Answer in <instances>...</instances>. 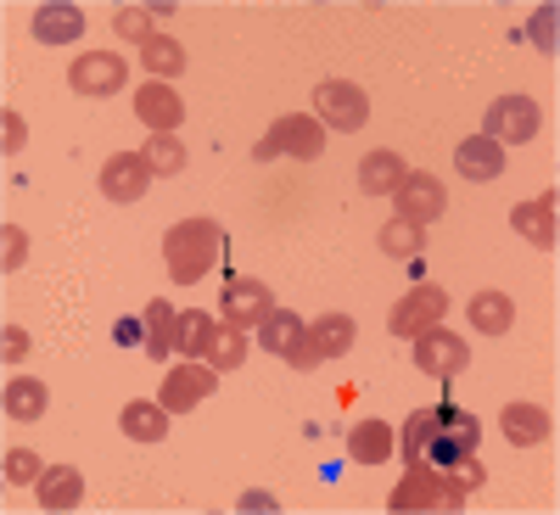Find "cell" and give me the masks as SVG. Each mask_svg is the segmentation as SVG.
I'll return each mask as SVG.
<instances>
[{
	"label": "cell",
	"instance_id": "obj_1",
	"mask_svg": "<svg viewBox=\"0 0 560 515\" xmlns=\"http://www.w3.org/2000/svg\"><path fill=\"white\" fill-rule=\"evenodd\" d=\"M477 437H482L477 414L443 398V403L415 409V414L404 420L398 448H404V459H409V465H420V471H438V477H443L448 465H459L465 454H477Z\"/></svg>",
	"mask_w": 560,
	"mask_h": 515
},
{
	"label": "cell",
	"instance_id": "obj_2",
	"mask_svg": "<svg viewBox=\"0 0 560 515\" xmlns=\"http://www.w3.org/2000/svg\"><path fill=\"white\" fill-rule=\"evenodd\" d=\"M219 247H224V230L213 219H179L168 236H163L168 274L179 280V286H191V280H202L219 264Z\"/></svg>",
	"mask_w": 560,
	"mask_h": 515
},
{
	"label": "cell",
	"instance_id": "obj_3",
	"mask_svg": "<svg viewBox=\"0 0 560 515\" xmlns=\"http://www.w3.org/2000/svg\"><path fill=\"white\" fill-rule=\"evenodd\" d=\"M275 152L303 157V163H308V157H319V152H325V124H319V118H303V113H287L280 124H269V134L253 147V157H258V163H269Z\"/></svg>",
	"mask_w": 560,
	"mask_h": 515
},
{
	"label": "cell",
	"instance_id": "obj_4",
	"mask_svg": "<svg viewBox=\"0 0 560 515\" xmlns=\"http://www.w3.org/2000/svg\"><path fill=\"white\" fill-rule=\"evenodd\" d=\"M264 348L280 359V364H292V370H314L325 353L314 348V337H308V325L292 314V308H275L269 319H264Z\"/></svg>",
	"mask_w": 560,
	"mask_h": 515
},
{
	"label": "cell",
	"instance_id": "obj_5",
	"mask_svg": "<svg viewBox=\"0 0 560 515\" xmlns=\"http://www.w3.org/2000/svg\"><path fill=\"white\" fill-rule=\"evenodd\" d=\"M314 118L353 134V129L370 124V96L359 84H348V79H325V84H314Z\"/></svg>",
	"mask_w": 560,
	"mask_h": 515
},
{
	"label": "cell",
	"instance_id": "obj_6",
	"mask_svg": "<svg viewBox=\"0 0 560 515\" xmlns=\"http://www.w3.org/2000/svg\"><path fill=\"white\" fill-rule=\"evenodd\" d=\"M443 314H448V292H443V286H415L404 303H393L387 331H393V337H404V342H415L420 331L443 325Z\"/></svg>",
	"mask_w": 560,
	"mask_h": 515
},
{
	"label": "cell",
	"instance_id": "obj_7",
	"mask_svg": "<svg viewBox=\"0 0 560 515\" xmlns=\"http://www.w3.org/2000/svg\"><path fill=\"white\" fill-rule=\"evenodd\" d=\"M465 364H471V348H465L454 331H443V325H432V331H420V337H415V370H420V376L454 382Z\"/></svg>",
	"mask_w": 560,
	"mask_h": 515
},
{
	"label": "cell",
	"instance_id": "obj_8",
	"mask_svg": "<svg viewBox=\"0 0 560 515\" xmlns=\"http://www.w3.org/2000/svg\"><path fill=\"white\" fill-rule=\"evenodd\" d=\"M488 129V140H499V147H522V140H533L538 134V124H544V113H538V102H527V96H499L493 107H488V118H482Z\"/></svg>",
	"mask_w": 560,
	"mask_h": 515
},
{
	"label": "cell",
	"instance_id": "obj_9",
	"mask_svg": "<svg viewBox=\"0 0 560 515\" xmlns=\"http://www.w3.org/2000/svg\"><path fill=\"white\" fill-rule=\"evenodd\" d=\"M147 185H152L147 152H113L102 163V197L107 202H140V197H147Z\"/></svg>",
	"mask_w": 560,
	"mask_h": 515
},
{
	"label": "cell",
	"instance_id": "obj_10",
	"mask_svg": "<svg viewBox=\"0 0 560 515\" xmlns=\"http://www.w3.org/2000/svg\"><path fill=\"white\" fill-rule=\"evenodd\" d=\"M224 325H236V331H247V325H264L275 314V292L264 286V280H224Z\"/></svg>",
	"mask_w": 560,
	"mask_h": 515
},
{
	"label": "cell",
	"instance_id": "obj_11",
	"mask_svg": "<svg viewBox=\"0 0 560 515\" xmlns=\"http://www.w3.org/2000/svg\"><path fill=\"white\" fill-rule=\"evenodd\" d=\"M135 118L140 124H152V134H174L185 124V102H179V90L163 84V79H147L135 90Z\"/></svg>",
	"mask_w": 560,
	"mask_h": 515
},
{
	"label": "cell",
	"instance_id": "obj_12",
	"mask_svg": "<svg viewBox=\"0 0 560 515\" xmlns=\"http://www.w3.org/2000/svg\"><path fill=\"white\" fill-rule=\"evenodd\" d=\"M124 57H113V51H90V57H79L73 68H68V84L79 90V96H118L124 90Z\"/></svg>",
	"mask_w": 560,
	"mask_h": 515
},
{
	"label": "cell",
	"instance_id": "obj_13",
	"mask_svg": "<svg viewBox=\"0 0 560 515\" xmlns=\"http://www.w3.org/2000/svg\"><path fill=\"white\" fill-rule=\"evenodd\" d=\"M398 213L404 219H415V224H432L443 208H448V191H443V179H432V174H420V168H409L404 174V185H398Z\"/></svg>",
	"mask_w": 560,
	"mask_h": 515
},
{
	"label": "cell",
	"instance_id": "obj_14",
	"mask_svg": "<svg viewBox=\"0 0 560 515\" xmlns=\"http://www.w3.org/2000/svg\"><path fill=\"white\" fill-rule=\"evenodd\" d=\"M213 393V364H179V370H168L163 376V409L168 414H191L202 398Z\"/></svg>",
	"mask_w": 560,
	"mask_h": 515
},
{
	"label": "cell",
	"instance_id": "obj_15",
	"mask_svg": "<svg viewBox=\"0 0 560 515\" xmlns=\"http://www.w3.org/2000/svg\"><path fill=\"white\" fill-rule=\"evenodd\" d=\"M387 504L393 510H459V499L443 488V477L438 471H420V465H409V482H398Z\"/></svg>",
	"mask_w": 560,
	"mask_h": 515
},
{
	"label": "cell",
	"instance_id": "obj_16",
	"mask_svg": "<svg viewBox=\"0 0 560 515\" xmlns=\"http://www.w3.org/2000/svg\"><path fill=\"white\" fill-rule=\"evenodd\" d=\"M555 191H544V197H533V202H522L516 213H510V224H516V236L522 242H533L538 253H555V242H560V230H555Z\"/></svg>",
	"mask_w": 560,
	"mask_h": 515
},
{
	"label": "cell",
	"instance_id": "obj_17",
	"mask_svg": "<svg viewBox=\"0 0 560 515\" xmlns=\"http://www.w3.org/2000/svg\"><path fill=\"white\" fill-rule=\"evenodd\" d=\"M499 426H504V437L516 443V448H533V443H549V409H538V403H504L499 409Z\"/></svg>",
	"mask_w": 560,
	"mask_h": 515
},
{
	"label": "cell",
	"instance_id": "obj_18",
	"mask_svg": "<svg viewBox=\"0 0 560 515\" xmlns=\"http://www.w3.org/2000/svg\"><path fill=\"white\" fill-rule=\"evenodd\" d=\"M34 499H39V510H73L84 499V477L73 465H45L34 482Z\"/></svg>",
	"mask_w": 560,
	"mask_h": 515
},
{
	"label": "cell",
	"instance_id": "obj_19",
	"mask_svg": "<svg viewBox=\"0 0 560 515\" xmlns=\"http://www.w3.org/2000/svg\"><path fill=\"white\" fill-rule=\"evenodd\" d=\"M454 163H459L465 179L482 185V179H499L504 174V147H499V140H488V134H471V140H459Z\"/></svg>",
	"mask_w": 560,
	"mask_h": 515
},
{
	"label": "cell",
	"instance_id": "obj_20",
	"mask_svg": "<svg viewBox=\"0 0 560 515\" xmlns=\"http://www.w3.org/2000/svg\"><path fill=\"white\" fill-rule=\"evenodd\" d=\"M84 34V12L68 7V0H57V7H39L34 12V39L39 45H73Z\"/></svg>",
	"mask_w": 560,
	"mask_h": 515
},
{
	"label": "cell",
	"instance_id": "obj_21",
	"mask_svg": "<svg viewBox=\"0 0 560 515\" xmlns=\"http://www.w3.org/2000/svg\"><path fill=\"white\" fill-rule=\"evenodd\" d=\"M404 157L398 152H370L364 163H359V185H364V197H393L398 185H404Z\"/></svg>",
	"mask_w": 560,
	"mask_h": 515
},
{
	"label": "cell",
	"instance_id": "obj_22",
	"mask_svg": "<svg viewBox=\"0 0 560 515\" xmlns=\"http://www.w3.org/2000/svg\"><path fill=\"white\" fill-rule=\"evenodd\" d=\"M118 426H124V437H135V443H158V437H168V409L135 398V403H124Z\"/></svg>",
	"mask_w": 560,
	"mask_h": 515
},
{
	"label": "cell",
	"instance_id": "obj_23",
	"mask_svg": "<svg viewBox=\"0 0 560 515\" xmlns=\"http://www.w3.org/2000/svg\"><path fill=\"white\" fill-rule=\"evenodd\" d=\"M465 314H471V325L482 337H504L510 325H516V303H510L504 292H477L471 303H465Z\"/></svg>",
	"mask_w": 560,
	"mask_h": 515
},
{
	"label": "cell",
	"instance_id": "obj_24",
	"mask_svg": "<svg viewBox=\"0 0 560 515\" xmlns=\"http://www.w3.org/2000/svg\"><path fill=\"white\" fill-rule=\"evenodd\" d=\"M376 247H382L387 258H420V253H427V224H415V219L393 213V219L382 224V236H376Z\"/></svg>",
	"mask_w": 560,
	"mask_h": 515
},
{
	"label": "cell",
	"instance_id": "obj_25",
	"mask_svg": "<svg viewBox=\"0 0 560 515\" xmlns=\"http://www.w3.org/2000/svg\"><path fill=\"white\" fill-rule=\"evenodd\" d=\"M348 454L359 465H382L393 454V426H387V420H359V426L348 432Z\"/></svg>",
	"mask_w": 560,
	"mask_h": 515
},
{
	"label": "cell",
	"instance_id": "obj_26",
	"mask_svg": "<svg viewBox=\"0 0 560 515\" xmlns=\"http://www.w3.org/2000/svg\"><path fill=\"white\" fill-rule=\"evenodd\" d=\"M140 62H147V73H152V79H163V84H168V79H179V73H185V45H179L174 34H152L147 45H140Z\"/></svg>",
	"mask_w": 560,
	"mask_h": 515
},
{
	"label": "cell",
	"instance_id": "obj_27",
	"mask_svg": "<svg viewBox=\"0 0 560 515\" xmlns=\"http://www.w3.org/2000/svg\"><path fill=\"white\" fill-rule=\"evenodd\" d=\"M208 342H213V314L191 308V314H179V319H174V353H185V359H208Z\"/></svg>",
	"mask_w": 560,
	"mask_h": 515
},
{
	"label": "cell",
	"instance_id": "obj_28",
	"mask_svg": "<svg viewBox=\"0 0 560 515\" xmlns=\"http://www.w3.org/2000/svg\"><path fill=\"white\" fill-rule=\"evenodd\" d=\"M308 337H314V348H319L325 359H342V353L353 348V319H348V314H319V319L308 325Z\"/></svg>",
	"mask_w": 560,
	"mask_h": 515
},
{
	"label": "cell",
	"instance_id": "obj_29",
	"mask_svg": "<svg viewBox=\"0 0 560 515\" xmlns=\"http://www.w3.org/2000/svg\"><path fill=\"white\" fill-rule=\"evenodd\" d=\"M45 403H51V398H45V387H39L34 376H12V382H7V414H12V420H39Z\"/></svg>",
	"mask_w": 560,
	"mask_h": 515
},
{
	"label": "cell",
	"instance_id": "obj_30",
	"mask_svg": "<svg viewBox=\"0 0 560 515\" xmlns=\"http://www.w3.org/2000/svg\"><path fill=\"white\" fill-rule=\"evenodd\" d=\"M174 308L168 303H147V359H168L174 353Z\"/></svg>",
	"mask_w": 560,
	"mask_h": 515
},
{
	"label": "cell",
	"instance_id": "obj_31",
	"mask_svg": "<svg viewBox=\"0 0 560 515\" xmlns=\"http://www.w3.org/2000/svg\"><path fill=\"white\" fill-rule=\"evenodd\" d=\"M242 359H247V337L236 331V325H213L208 364H213V370H242Z\"/></svg>",
	"mask_w": 560,
	"mask_h": 515
},
{
	"label": "cell",
	"instance_id": "obj_32",
	"mask_svg": "<svg viewBox=\"0 0 560 515\" xmlns=\"http://www.w3.org/2000/svg\"><path fill=\"white\" fill-rule=\"evenodd\" d=\"M147 163H152V174H163V179H168V174H179V168H185V147H179L174 134H152V140H147Z\"/></svg>",
	"mask_w": 560,
	"mask_h": 515
},
{
	"label": "cell",
	"instance_id": "obj_33",
	"mask_svg": "<svg viewBox=\"0 0 560 515\" xmlns=\"http://www.w3.org/2000/svg\"><path fill=\"white\" fill-rule=\"evenodd\" d=\"M113 28H118L124 39H135V45H147V39H152V12H147V7H118Z\"/></svg>",
	"mask_w": 560,
	"mask_h": 515
},
{
	"label": "cell",
	"instance_id": "obj_34",
	"mask_svg": "<svg viewBox=\"0 0 560 515\" xmlns=\"http://www.w3.org/2000/svg\"><path fill=\"white\" fill-rule=\"evenodd\" d=\"M39 471H45V465L28 448H12L7 454V482H39Z\"/></svg>",
	"mask_w": 560,
	"mask_h": 515
},
{
	"label": "cell",
	"instance_id": "obj_35",
	"mask_svg": "<svg viewBox=\"0 0 560 515\" xmlns=\"http://www.w3.org/2000/svg\"><path fill=\"white\" fill-rule=\"evenodd\" d=\"M23 258H28V236H23L18 224H7V230H0V264H7V269H18Z\"/></svg>",
	"mask_w": 560,
	"mask_h": 515
},
{
	"label": "cell",
	"instance_id": "obj_36",
	"mask_svg": "<svg viewBox=\"0 0 560 515\" xmlns=\"http://www.w3.org/2000/svg\"><path fill=\"white\" fill-rule=\"evenodd\" d=\"M23 140H28V129H23V118L7 107V113H0V152H7V157L23 152Z\"/></svg>",
	"mask_w": 560,
	"mask_h": 515
},
{
	"label": "cell",
	"instance_id": "obj_37",
	"mask_svg": "<svg viewBox=\"0 0 560 515\" xmlns=\"http://www.w3.org/2000/svg\"><path fill=\"white\" fill-rule=\"evenodd\" d=\"M0 353H7V364H18V359H28V353H34V342H28L23 325H7V331H0Z\"/></svg>",
	"mask_w": 560,
	"mask_h": 515
},
{
	"label": "cell",
	"instance_id": "obj_38",
	"mask_svg": "<svg viewBox=\"0 0 560 515\" xmlns=\"http://www.w3.org/2000/svg\"><path fill=\"white\" fill-rule=\"evenodd\" d=\"M533 45H538V51H555V7L533 12Z\"/></svg>",
	"mask_w": 560,
	"mask_h": 515
},
{
	"label": "cell",
	"instance_id": "obj_39",
	"mask_svg": "<svg viewBox=\"0 0 560 515\" xmlns=\"http://www.w3.org/2000/svg\"><path fill=\"white\" fill-rule=\"evenodd\" d=\"M118 342H124V348L147 342V325H140V319H118Z\"/></svg>",
	"mask_w": 560,
	"mask_h": 515
}]
</instances>
